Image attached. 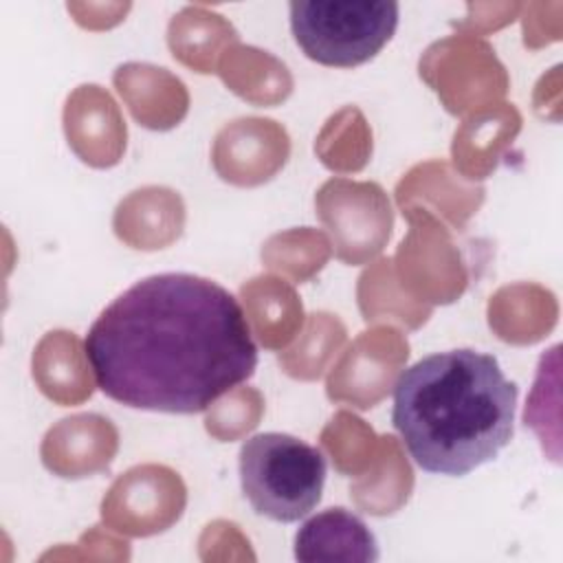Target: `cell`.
Segmentation results:
<instances>
[{"label":"cell","mask_w":563,"mask_h":563,"mask_svg":"<svg viewBox=\"0 0 563 563\" xmlns=\"http://www.w3.org/2000/svg\"><path fill=\"white\" fill-rule=\"evenodd\" d=\"M84 354L97 387L147 411L198 413L257 367L240 301L191 273L150 275L92 321Z\"/></svg>","instance_id":"cell-1"},{"label":"cell","mask_w":563,"mask_h":563,"mask_svg":"<svg viewBox=\"0 0 563 563\" xmlns=\"http://www.w3.org/2000/svg\"><path fill=\"white\" fill-rule=\"evenodd\" d=\"M295 559L301 563H374L378 561V543L358 515L328 508L297 530Z\"/></svg>","instance_id":"cell-5"},{"label":"cell","mask_w":563,"mask_h":563,"mask_svg":"<svg viewBox=\"0 0 563 563\" xmlns=\"http://www.w3.org/2000/svg\"><path fill=\"white\" fill-rule=\"evenodd\" d=\"M288 11L292 37L308 59L352 68L391 40L400 9L394 0H295Z\"/></svg>","instance_id":"cell-4"},{"label":"cell","mask_w":563,"mask_h":563,"mask_svg":"<svg viewBox=\"0 0 563 563\" xmlns=\"http://www.w3.org/2000/svg\"><path fill=\"white\" fill-rule=\"evenodd\" d=\"M238 466L242 493L262 517L292 523L321 501L325 457L295 435L266 431L249 438L240 449Z\"/></svg>","instance_id":"cell-3"},{"label":"cell","mask_w":563,"mask_h":563,"mask_svg":"<svg viewBox=\"0 0 563 563\" xmlns=\"http://www.w3.org/2000/svg\"><path fill=\"white\" fill-rule=\"evenodd\" d=\"M515 405L517 385L499 361L460 347L429 354L400 372L391 422L422 471L462 477L510 442Z\"/></svg>","instance_id":"cell-2"}]
</instances>
